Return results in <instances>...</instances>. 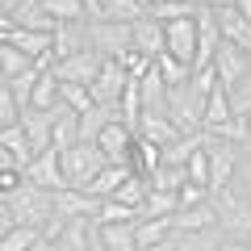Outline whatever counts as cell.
<instances>
[{"label": "cell", "instance_id": "25", "mask_svg": "<svg viewBox=\"0 0 251 251\" xmlns=\"http://www.w3.org/2000/svg\"><path fill=\"white\" fill-rule=\"evenodd\" d=\"M143 4L138 0H100V17L97 21H117V25H134L143 17Z\"/></svg>", "mask_w": 251, "mask_h": 251}, {"label": "cell", "instance_id": "32", "mask_svg": "<svg viewBox=\"0 0 251 251\" xmlns=\"http://www.w3.org/2000/svg\"><path fill=\"white\" fill-rule=\"evenodd\" d=\"M151 67H155V72L163 75V84H168V92H172V88H180V84H184L188 75H193V67H184V63H180V59H172L168 50H163L159 59L151 63Z\"/></svg>", "mask_w": 251, "mask_h": 251}, {"label": "cell", "instance_id": "31", "mask_svg": "<svg viewBox=\"0 0 251 251\" xmlns=\"http://www.w3.org/2000/svg\"><path fill=\"white\" fill-rule=\"evenodd\" d=\"M109 122H117L109 109H100V105H92V109H84L80 113V143H97L100 138V130H105Z\"/></svg>", "mask_w": 251, "mask_h": 251}, {"label": "cell", "instance_id": "11", "mask_svg": "<svg viewBox=\"0 0 251 251\" xmlns=\"http://www.w3.org/2000/svg\"><path fill=\"white\" fill-rule=\"evenodd\" d=\"M218 42H222V34H218L214 13H209L205 4H197V59H193V72H205L209 63H214Z\"/></svg>", "mask_w": 251, "mask_h": 251}, {"label": "cell", "instance_id": "22", "mask_svg": "<svg viewBox=\"0 0 251 251\" xmlns=\"http://www.w3.org/2000/svg\"><path fill=\"white\" fill-rule=\"evenodd\" d=\"M134 239H138V251L168 243V239H172V218H138V226H134Z\"/></svg>", "mask_w": 251, "mask_h": 251}, {"label": "cell", "instance_id": "47", "mask_svg": "<svg viewBox=\"0 0 251 251\" xmlns=\"http://www.w3.org/2000/svg\"><path fill=\"white\" fill-rule=\"evenodd\" d=\"M222 251H251L247 243H230V239H222Z\"/></svg>", "mask_w": 251, "mask_h": 251}, {"label": "cell", "instance_id": "26", "mask_svg": "<svg viewBox=\"0 0 251 251\" xmlns=\"http://www.w3.org/2000/svg\"><path fill=\"white\" fill-rule=\"evenodd\" d=\"M126 176H130V168H122V163H109V168L100 172V176L92 180V184L84 188V193H92L97 201H109V197L117 193V188H122V180H126Z\"/></svg>", "mask_w": 251, "mask_h": 251}, {"label": "cell", "instance_id": "36", "mask_svg": "<svg viewBox=\"0 0 251 251\" xmlns=\"http://www.w3.org/2000/svg\"><path fill=\"white\" fill-rule=\"evenodd\" d=\"M59 100L72 113H84V109H92V92L84 88V84H59Z\"/></svg>", "mask_w": 251, "mask_h": 251}, {"label": "cell", "instance_id": "8", "mask_svg": "<svg viewBox=\"0 0 251 251\" xmlns=\"http://www.w3.org/2000/svg\"><path fill=\"white\" fill-rule=\"evenodd\" d=\"M209 72H214L218 84L230 92L234 84L251 72V54H243L239 46H230V42H218V54H214V63H209Z\"/></svg>", "mask_w": 251, "mask_h": 251}, {"label": "cell", "instance_id": "7", "mask_svg": "<svg viewBox=\"0 0 251 251\" xmlns=\"http://www.w3.org/2000/svg\"><path fill=\"white\" fill-rule=\"evenodd\" d=\"M163 50L172 59H180L184 67H193V59H197V13L184 17V21H168L163 25Z\"/></svg>", "mask_w": 251, "mask_h": 251}, {"label": "cell", "instance_id": "39", "mask_svg": "<svg viewBox=\"0 0 251 251\" xmlns=\"http://www.w3.org/2000/svg\"><path fill=\"white\" fill-rule=\"evenodd\" d=\"M184 172H188V184H201V188H209V159H205V151H193V159L184 163Z\"/></svg>", "mask_w": 251, "mask_h": 251}, {"label": "cell", "instance_id": "46", "mask_svg": "<svg viewBox=\"0 0 251 251\" xmlns=\"http://www.w3.org/2000/svg\"><path fill=\"white\" fill-rule=\"evenodd\" d=\"M243 122H247V138H243V147H239V151H243V155H251V113L243 117Z\"/></svg>", "mask_w": 251, "mask_h": 251}, {"label": "cell", "instance_id": "44", "mask_svg": "<svg viewBox=\"0 0 251 251\" xmlns=\"http://www.w3.org/2000/svg\"><path fill=\"white\" fill-rule=\"evenodd\" d=\"M234 13H239L243 21H251V0H234Z\"/></svg>", "mask_w": 251, "mask_h": 251}, {"label": "cell", "instance_id": "24", "mask_svg": "<svg viewBox=\"0 0 251 251\" xmlns=\"http://www.w3.org/2000/svg\"><path fill=\"white\" fill-rule=\"evenodd\" d=\"M29 72H38L29 54H21L17 46H9V42L0 46V80H4V84L17 80V75H29Z\"/></svg>", "mask_w": 251, "mask_h": 251}, {"label": "cell", "instance_id": "10", "mask_svg": "<svg viewBox=\"0 0 251 251\" xmlns=\"http://www.w3.org/2000/svg\"><path fill=\"white\" fill-rule=\"evenodd\" d=\"M100 155H105V163H122V168H130V147H134V130L126 122H109L105 130H100L97 138Z\"/></svg>", "mask_w": 251, "mask_h": 251}, {"label": "cell", "instance_id": "30", "mask_svg": "<svg viewBox=\"0 0 251 251\" xmlns=\"http://www.w3.org/2000/svg\"><path fill=\"white\" fill-rule=\"evenodd\" d=\"M176 209H180V193H155V188H147V201L138 209V218H172Z\"/></svg>", "mask_w": 251, "mask_h": 251}, {"label": "cell", "instance_id": "23", "mask_svg": "<svg viewBox=\"0 0 251 251\" xmlns=\"http://www.w3.org/2000/svg\"><path fill=\"white\" fill-rule=\"evenodd\" d=\"M0 147L13 155V163H17V168H29V159H34V147H29V138H25V130H21V122L0 130Z\"/></svg>", "mask_w": 251, "mask_h": 251}, {"label": "cell", "instance_id": "29", "mask_svg": "<svg viewBox=\"0 0 251 251\" xmlns=\"http://www.w3.org/2000/svg\"><path fill=\"white\" fill-rule=\"evenodd\" d=\"M109 201H113V205H126V209H134V214H138V209H143V201H147V180L130 172V176L122 180V188H117Z\"/></svg>", "mask_w": 251, "mask_h": 251}, {"label": "cell", "instance_id": "27", "mask_svg": "<svg viewBox=\"0 0 251 251\" xmlns=\"http://www.w3.org/2000/svg\"><path fill=\"white\" fill-rule=\"evenodd\" d=\"M42 9L50 13L54 25H80V21H88V9L80 0H42Z\"/></svg>", "mask_w": 251, "mask_h": 251}, {"label": "cell", "instance_id": "34", "mask_svg": "<svg viewBox=\"0 0 251 251\" xmlns=\"http://www.w3.org/2000/svg\"><path fill=\"white\" fill-rule=\"evenodd\" d=\"M38 243H42V230L38 226H13L4 234V243H0V251H34Z\"/></svg>", "mask_w": 251, "mask_h": 251}, {"label": "cell", "instance_id": "15", "mask_svg": "<svg viewBox=\"0 0 251 251\" xmlns=\"http://www.w3.org/2000/svg\"><path fill=\"white\" fill-rule=\"evenodd\" d=\"M80 50H88V21H80V25H54V46H50L54 63L72 59Z\"/></svg>", "mask_w": 251, "mask_h": 251}, {"label": "cell", "instance_id": "42", "mask_svg": "<svg viewBox=\"0 0 251 251\" xmlns=\"http://www.w3.org/2000/svg\"><path fill=\"white\" fill-rule=\"evenodd\" d=\"M205 201H209V188H201V184H188V180H184V188H180V209L205 205Z\"/></svg>", "mask_w": 251, "mask_h": 251}, {"label": "cell", "instance_id": "3", "mask_svg": "<svg viewBox=\"0 0 251 251\" xmlns=\"http://www.w3.org/2000/svg\"><path fill=\"white\" fill-rule=\"evenodd\" d=\"M59 163H63V180H67V188H88L92 180L109 168L97 143H75L72 151L59 155Z\"/></svg>", "mask_w": 251, "mask_h": 251}, {"label": "cell", "instance_id": "33", "mask_svg": "<svg viewBox=\"0 0 251 251\" xmlns=\"http://www.w3.org/2000/svg\"><path fill=\"white\" fill-rule=\"evenodd\" d=\"M54 105H59V80H54L50 72H42L38 84H34V97H29V109H46V113H50Z\"/></svg>", "mask_w": 251, "mask_h": 251}, {"label": "cell", "instance_id": "19", "mask_svg": "<svg viewBox=\"0 0 251 251\" xmlns=\"http://www.w3.org/2000/svg\"><path fill=\"white\" fill-rule=\"evenodd\" d=\"M230 117H234L230 113V92H226L222 84H214V88H209V100H205V113H201V130H205V134H218Z\"/></svg>", "mask_w": 251, "mask_h": 251}, {"label": "cell", "instance_id": "16", "mask_svg": "<svg viewBox=\"0 0 251 251\" xmlns=\"http://www.w3.org/2000/svg\"><path fill=\"white\" fill-rule=\"evenodd\" d=\"M134 50L143 54L147 63H155V59L163 54V25H159L155 17H147V13L134 21Z\"/></svg>", "mask_w": 251, "mask_h": 251}, {"label": "cell", "instance_id": "28", "mask_svg": "<svg viewBox=\"0 0 251 251\" xmlns=\"http://www.w3.org/2000/svg\"><path fill=\"white\" fill-rule=\"evenodd\" d=\"M176 251H222V230H193V234H176L172 230Z\"/></svg>", "mask_w": 251, "mask_h": 251}, {"label": "cell", "instance_id": "43", "mask_svg": "<svg viewBox=\"0 0 251 251\" xmlns=\"http://www.w3.org/2000/svg\"><path fill=\"white\" fill-rule=\"evenodd\" d=\"M13 230V218H9V205L0 201V243H4V234Z\"/></svg>", "mask_w": 251, "mask_h": 251}, {"label": "cell", "instance_id": "35", "mask_svg": "<svg viewBox=\"0 0 251 251\" xmlns=\"http://www.w3.org/2000/svg\"><path fill=\"white\" fill-rule=\"evenodd\" d=\"M193 13H197V4H193V0H176V4H151V9H147V17H155L159 25H168V21L193 17Z\"/></svg>", "mask_w": 251, "mask_h": 251}, {"label": "cell", "instance_id": "17", "mask_svg": "<svg viewBox=\"0 0 251 251\" xmlns=\"http://www.w3.org/2000/svg\"><path fill=\"white\" fill-rule=\"evenodd\" d=\"M138 100H143V113H168V84L155 67L138 75Z\"/></svg>", "mask_w": 251, "mask_h": 251}, {"label": "cell", "instance_id": "12", "mask_svg": "<svg viewBox=\"0 0 251 251\" xmlns=\"http://www.w3.org/2000/svg\"><path fill=\"white\" fill-rule=\"evenodd\" d=\"M134 134L143 138V143H151V147H159V151H163V147H172L180 138V130L172 126L168 113H143V117H138V126H134Z\"/></svg>", "mask_w": 251, "mask_h": 251}, {"label": "cell", "instance_id": "41", "mask_svg": "<svg viewBox=\"0 0 251 251\" xmlns=\"http://www.w3.org/2000/svg\"><path fill=\"white\" fill-rule=\"evenodd\" d=\"M17 122H21V105L13 100L9 84H4V88H0V130H4V126H17Z\"/></svg>", "mask_w": 251, "mask_h": 251}, {"label": "cell", "instance_id": "5", "mask_svg": "<svg viewBox=\"0 0 251 251\" xmlns=\"http://www.w3.org/2000/svg\"><path fill=\"white\" fill-rule=\"evenodd\" d=\"M126 84H130V72H126L117 59H105V63H100V75L88 84L92 105L109 109V113L117 117V105H122V97H126Z\"/></svg>", "mask_w": 251, "mask_h": 251}, {"label": "cell", "instance_id": "37", "mask_svg": "<svg viewBox=\"0 0 251 251\" xmlns=\"http://www.w3.org/2000/svg\"><path fill=\"white\" fill-rule=\"evenodd\" d=\"M230 113H234V117H247V113H251V72L230 88Z\"/></svg>", "mask_w": 251, "mask_h": 251}, {"label": "cell", "instance_id": "1", "mask_svg": "<svg viewBox=\"0 0 251 251\" xmlns=\"http://www.w3.org/2000/svg\"><path fill=\"white\" fill-rule=\"evenodd\" d=\"M214 209H218V230H222V239L230 243H247L251 247V201H243L234 188H222V193H214Z\"/></svg>", "mask_w": 251, "mask_h": 251}, {"label": "cell", "instance_id": "13", "mask_svg": "<svg viewBox=\"0 0 251 251\" xmlns=\"http://www.w3.org/2000/svg\"><path fill=\"white\" fill-rule=\"evenodd\" d=\"M172 230H176V234L218 230V209H214V201H205V205H193V209H176V214H172Z\"/></svg>", "mask_w": 251, "mask_h": 251}, {"label": "cell", "instance_id": "6", "mask_svg": "<svg viewBox=\"0 0 251 251\" xmlns=\"http://www.w3.org/2000/svg\"><path fill=\"white\" fill-rule=\"evenodd\" d=\"M100 63H105V54L100 50H80V54H72V59H63V63H54L50 67V75L59 84H84V88H88L92 80H97L100 75Z\"/></svg>", "mask_w": 251, "mask_h": 251}, {"label": "cell", "instance_id": "40", "mask_svg": "<svg viewBox=\"0 0 251 251\" xmlns=\"http://www.w3.org/2000/svg\"><path fill=\"white\" fill-rule=\"evenodd\" d=\"M230 188L239 193L243 201H251V155H239V168H234V180Z\"/></svg>", "mask_w": 251, "mask_h": 251}, {"label": "cell", "instance_id": "14", "mask_svg": "<svg viewBox=\"0 0 251 251\" xmlns=\"http://www.w3.org/2000/svg\"><path fill=\"white\" fill-rule=\"evenodd\" d=\"M92 243H97V222L92 218H72V222H63L54 247L59 251H88Z\"/></svg>", "mask_w": 251, "mask_h": 251}, {"label": "cell", "instance_id": "45", "mask_svg": "<svg viewBox=\"0 0 251 251\" xmlns=\"http://www.w3.org/2000/svg\"><path fill=\"white\" fill-rule=\"evenodd\" d=\"M84 9H88V21H97L100 17V0H80Z\"/></svg>", "mask_w": 251, "mask_h": 251}, {"label": "cell", "instance_id": "4", "mask_svg": "<svg viewBox=\"0 0 251 251\" xmlns=\"http://www.w3.org/2000/svg\"><path fill=\"white\" fill-rule=\"evenodd\" d=\"M201 134H205V130H201ZM201 151H205V159H209V197H214V193L230 188L243 151L234 143H222V138H209V134H205V143H201Z\"/></svg>", "mask_w": 251, "mask_h": 251}, {"label": "cell", "instance_id": "38", "mask_svg": "<svg viewBox=\"0 0 251 251\" xmlns=\"http://www.w3.org/2000/svg\"><path fill=\"white\" fill-rule=\"evenodd\" d=\"M38 75H42V72H29V75H17V80H9V92H13V100L21 105V113L29 109V97H34V84H38Z\"/></svg>", "mask_w": 251, "mask_h": 251}, {"label": "cell", "instance_id": "18", "mask_svg": "<svg viewBox=\"0 0 251 251\" xmlns=\"http://www.w3.org/2000/svg\"><path fill=\"white\" fill-rule=\"evenodd\" d=\"M50 126H54V113H46V109H25L21 113V130H25L34 155L50 151Z\"/></svg>", "mask_w": 251, "mask_h": 251}, {"label": "cell", "instance_id": "48", "mask_svg": "<svg viewBox=\"0 0 251 251\" xmlns=\"http://www.w3.org/2000/svg\"><path fill=\"white\" fill-rule=\"evenodd\" d=\"M88 251H105V247H100V243H92V247H88Z\"/></svg>", "mask_w": 251, "mask_h": 251}, {"label": "cell", "instance_id": "20", "mask_svg": "<svg viewBox=\"0 0 251 251\" xmlns=\"http://www.w3.org/2000/svg\"><path fill=\"white\" fill-rule=\"evenodd\" d=\"M134 226H138V222H100V226H97V243H100L105 251H138Z\"/></svg>", "mask_w": 251, "mask_h": 251}, {"label": "cell", "instance_id": "49", "mask_svg": "<svg viewBox=\"0 0 251 251\" xmlns=\"http://www.w3.org/2000/svg\"><path fill=\"white\" fill-rule=\"evenodd\" d=\"M138 4H143V9H151V0H138Z\"/></svg>", "mask_w": 251, "mask_h": 251}, {"label": "cell", "instance_id": "21", "mask_svg": "<svg viewBox=\"0 0 251 251\" xmlns=\"http://www.w3.org/2000/svg\"><path fill=\"white\" fill-rule=\"evenodd\" d=\"M9 46H17L21 54H29V59H42V54H50L54 46V34H38V29H13L9 34Z\"/></svg>", "mask_w": 251, "mask_h": 251}, {"label": "cell", "instance_id": "9", "mask_svg": "<svg viewBox=\"0 0 251 251\" xmlns=\"http://www.w3.org/2000/svg\"><path fill=\"white\" fill-rule=\"evenodd\" d=\"M25 180L34 188H46V193H63L67 188V180H63V163H59V151H42V155H34L29 159V168H25Z\"/></svg>", "mask_w": 251, "mask_h": 251}, {"label": "cell", "instance_id": "2", "mask_svg": "<svg viewBox=\"0 0 251 251\" xmlns=\"http://www.w3.org/2000/svg\"><path fill=\"white\" fill-rule=\"evenodd\" d=\"M4 205H9L13 226H38V230H42V226L54 218V193L34 188V184L25 180V188H21V193H13Z\"/></svg>", "mask_w": 251, "mask_h": 251}]
</instances>
